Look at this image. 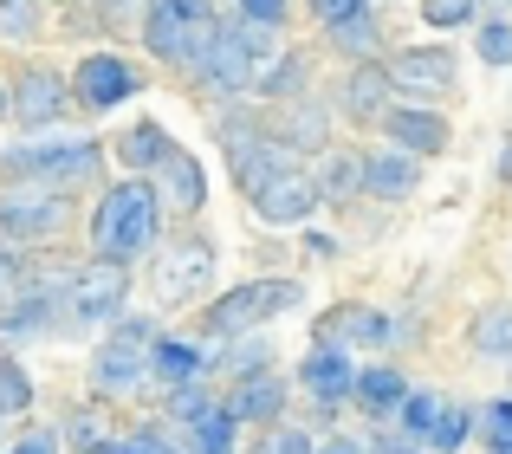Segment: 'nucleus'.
I'll return each instance as SVG.
<instances>
[{"instance_id":"obj_1","label":"nucleus","mask_w":512,"mask_h":454,"mask_svg":"<svg viewBox=\"0 0 512 454\" xmlns=\"http://www.w3.org/2000/svg\"><path fill=\"white\" fill-rule=\"evenodd\" d=\"M279 26H266V20H221V33H214V46L195 59V78L208 91H253L260 85V72L279 59Z\"/></svg>"},{"instance_id":"obj_2","label":"nucleus","mask_w":512,"mask_h":454,"mask_svg":"<svg viewBox=\"0 0 512 454\" xmlns=\"http://www.w3.org/2000/svg\"><path fill=\"white\" fill-rule=\"evenodd\" d=\"M156 227H163V195H156L150 182H117V189H104L98 215H91V247H98L104 260L130 266L156 247Z\"/></svg>"},{"instance_id":"obj_3","label":"nucleus","mask_w":512,"mask_h":454,"mask_svg":"<svg viewBox=\"0 0 512 454\" xmlns=\"http://www.w3.org/2000/svg\"><path fill=\"white\" fill-rule=\"evenodd\" d=\"M221 20H214V0H150L143 7V46L163 65H182L195 72V59L214 46Z\"/></svg>"},{"instance_id":"obj_4","label":"nucleus","mask_w":512,"mask_h":454,"mask_svg":"<svg viewBox=\"0 0 512 454\" xmlns=\"http://www.w3.org/2000/svg\"><path fill=\"white\" fill-rule=\"evenodd\" d=\"M305 299V286L292 273H273V279H247V286L221 292V299L201 312V331L208 338H240V331H260L266 318H286L292 305Z\"/></svg>"},{"instance_id":"obj_5","label":"nucleus","mask_w":512,"mask_h":454,"mask_svg":"<svg viewBox=\"0 0 512 454\" xmlns=\"http://www.w3.org/2000/svg\"><path fill=\"white\" fill-rule=\"evenodd\" d=\"M163 338V331L150 325V318H117L111 338L98 344V357H91V383H98L104 396H130L143 377H150V344Z\"/></svg>"},{"instance_id":"obj_6","label":"nucleus","mask_w":512,"mask_h":454,"mask_svg":"<svg viewBox=\"0 0 512 454\" xmlns=\"http://www.w3.org/2000/svg\"><path fill=\"white\" fill-rule=\"evenodd\" d=\"M124 292H130L124 260H104V253H98L91 266H72L59 312H65V325H104V318L124 312Z\"/></svg>"},{"instance_id":"obj_7","label":"nucleus","mask_w":512,"mask_h":454,"mask_svg":"<svg viewBox=\"0 0 512 454\" xmlns=\"http://www.w3.org/2000/svg\"><path fill=\"white\" fill-rule=\"evenodd\" d=\"M389 85L409 104H441L461 91V59H454V46H402L389 52Z\"/></svg>"},{"instance_id":"obj_8","label":"nucleus","mask_w":512,"mask_h":454,"mask_svg":"<svg viewBox=\"0 0 512 454\" xmlns=\"http://www.w3.org/2000/svg\"><path fill=\"white\" fill-rule=\"evenodd\" d=\"M13 182H46V189H78V182H91L104 169V150L98 143H85V137H72V143H46V150H13L7 163Z\"/></svg>"},{"instance_id":"obj_9","label":"nucleus","mask_w":512,"mask_h":454,"mask_svg":"<svg viewBox=\"0 0 512 454\" xmlns=\"http://www.w3.org/2000/svg\"><path fill=\"white\" fill-rule=\"evenodd\" d=\"M208 286H214V240L188 234V240H169V247L156 253V266H150L156 305H188L195 292H208Z\"/></svg>"},{"instance_id":"obj_10","label":"nucleus","mask_w":512,"mask_h":454,"mask_svg":"<svg viewBox=\"0 0 512 454\" xmlns=\"http://www.w3.org/2000/svg\"><path fill=\"white\" fill-rule=\"evenodd\" d=\"M227 143V169H234V189L247 195H260L273 176H286V169H305L299 163V150L292 143H279L273 130H234V137H221Z\"/></svg>"},{"instance_id":"obj_11","label":"nucleus","mask_w":512,"mask_h":454,"mask_svg":"<svg viewBox=\"0 0 512 454\" xmlns=\"http://www.w3.org/2000/svg\"><path fill=\"white\" fill-rule=\"evenodd\" d=\"M72 221V189H46V182H20L0 195V227L13 240H52Z\"/></svg>"},{"instance_id":"obj_12","label":"nucleus","mask_w":512,"mask_h":454,"mask_svg":"<svg viewBox=\"0 0 512 454\" xmlns=\"http://www.w3.org/2000/svg\"><path fill=\"white\" fill-rule=\"evenodd\" d=\"M318 202H325V189H318L312 169H286V176H273L260 195H253V215L266 227H305L318 215Z\"/></svg>"},{"instance_id":"obj_13","label":"nucleus","mask_w":512,"mask_h":454,"mask_svg":"<svg viewBox=\"0 0 512 454\" xmlns=\"http://www.w3.org/2000/svg\"><path fill=\"white\" fill-rule=\"evenodd\" d=\"M299 390L312 396L318 409L350 403V390H357V364H350V344H325V338H318L312 351L299 357Z\"/></svg>"},{"instance_id":"obj_14","label":"nucleus","mask_w":512,"mask_h":454,"mask_svg":"<svg viewBox=\"0 0 512 454\" xmlns=\"http://www.w3.org/2000/svg\"><path fill=\"white\" fill-rule=\"evenodd\" d=\"M72 91H78V104H91V111H117L124 98L143 91V78H137V65L117 59V52H91V59H78Z\"/></svg>"},{"instance_id":"obj_15","label":"nucleus","mask_w":512,"mask_h":454,"mask_svg":"<svg viewBox=\"0 0 512 454\" xmlns=\"http://www.w3.org/2000/svg\"><path fill=\"white\" fill-rule=\"evenodd\" d=\"M396 104V85H389V59H357L338 78V111L350 124H383V111Z\"/></svg>"},{"instance_id":"obj_16","label":"nucleus","mask_w":512,"mask_h":454,"mask_svg":"<svg viewBox=\"0 0 512 454\" xmlns=\"http://www.w3.org/2000/svg\"><path fill=\"white\" fill-rule=\"evenodd\" d=\"M383 137L396 143V150H409V156H441L448 150V117L435 111V104H409V98H396L383 111Z\"/></svg>"},{"instance_id":"obj_17","label":"nucleus","mask_w":512,"mask_h":454,"mask_svg":"<svg viewBox=\"0 0 512 454\" xmlns=\"http://www.w3.org/2000/svg\"><path fill=\"white\" fill-rule=\"evenodd\" d=\"M318 338L325 344H357V351H389L396 344V325H389V312H376V305H331L325 318H318Z\"/></svg>"},{"instance_id":"obj_18","label":"nucleus","mask_w":512,"mask_h":454,"mask_svg":"<svg viewBox=\"0 0 512 454\" xmlns=\"http://www.w3.org/2000/svg\"><path fill=\"white\" fill-rule=\"evenodd\" d=\"M415 189H422V156L396 150V143L363 156V195H376V202H409Z\"/></svg>"},{"instance_id":"obj_19","label":"nucleus","mask_w":512,"mask_h":454,"mask_svg":"<svg viewBox=\"0 0 512 454\" xmlns=\"http://www.w3.org/2000/svg\"><path fill=\"white\" fill-rule=\"evenodd\" d=\"M266 130H273L279 143H292V150L305 156V150H325V137H331V111L312 98V91H299V98H279V117H273Z\"/></svg>"},{"instance_id":"obj_20","label":"nucleus","mask_w":512,"mask_h":454,"mask_svg":"<svg viewBox=\"0 0 512 454\" xmlns=\"http://www.w3.org/2000/svg\"><path fill=\"white\" fill-rule=\"evenodd\" d=\"M227 409H234L240 422H279L286 416V377L279 370H253V377H234V390H227Z\"/></svg>"},{"instance_id":"obj_21","label":"nucleus","mask_w":512,"mask_h":454,"mask_svg":"<svg viewBox=\"0 0 512 454\" xmlns=\"http://www.w3.org/2000/svg\"><path fill=\"white\" fill-rule=\"evenodd\" d=\"M65 78L59 72H26V78H13V98H7V111L20 117V124H52V117H65Z\"/></svg>"},{"instance_id":"obj_22","label":"nucleus","mask_w":512,"mask_h":454,"mask_svg":"<svg viewBox=\"0 0 512 454\" xmlns=\"http://www.w3.org/2000/svg\"><path fill=\"white\" fill-rule=\"evenodd\" d=\"M156 176H163V202L175 208V215H201V202H208V176H201V163L188 150H169L163 163H156Z\"/></svg>"},{"instance_id":"obj_23","label":"nucleus","mask_w":512,"mask_h":454,"mask_svg":"<svg viewBox=\"0 0 512 454\" xmlns=\"http://www.w3.org/2000/svg\"><path fill=\"white\" fill-rule=\"evenodd\" d=\"M402 396H409V377H402L396 364H370V370H357V390H350V403L363 409V416H396L402 409Z\"/></svg>"},{"instance_id":"obj_24","label":"nucleus","mask_w":512,"mask_h":454,"mask_svg":"<svg viewBox=\"0 0 512 454\" xmlns=\"http://www.w3.org/2000/svg\"><path fill=\"white\" fill-rule=\"evenodd\" d=\"M325 39H331V52H344L350 65H357V59H376V52H383V20H376L370 7H357V13H344V20H331Z\"/></svg>"},{"instance_id":"obj_25","label":"nucleus","mask_w":512,"mask_h":454,"mask_svg":"<svg viewBox=\"0 0 512 454\" xmlns=\"http://www.w3.org/2000/svg\"><path fill=\"white\" fill-rule=\"evenodd\" d=\"M318 189H325V202L350 208L363 195V150H325V163H318Z\"/></svg>"},{"instance_id":"obj_26","label":"nucleus","mask_w":512,"mask_h":454,"mask_svg":"<svg viewBox=\"0 0 512 454\" xmlns=\"http://www.w3.org/2000/svg\"><path fill=\"white\" fill-rule=\"evenodd\" d=\"M234 442H240V416L227 403L201 409V416L188 422V454H234Z\"/></svg>"},{"instance_id":"obj_27","label":"nucleus","mask_w":512,"mask_h":454,"mask_svg":"<svg viewBox=\"0 0 512 454\" xmlns=\"http://www.w3.org/2000/svg\"><path fill=\"white\" fill-rule=\"evenodd\" d=\"M150 370L163 383H188V377H201V370H208V351H201L195 338H156L150 344Z\"/></svg>"},{"instance_id":"obj_28","label":"nucleus","mask_w":512,"mask_h":454,"mask_svg":"<svg viewBox=\"0 0 512 454\" xmlns=\"http://www.w3.org/2000/svg\"><path fill=\"white\" fill-rule=\"evenodd\" d=\"M467 344H474V357H487V364H512V305H487V312L474 318V331H467Z\"/></svg>"},{"instance_id":"obj_29","label":"nucleus","mask_w":512,"mask_h":454,"mask_svg":"<svg viewBox=\"0 0 512 454\" xmlns=\"http://www.w3.org/2000/svg\"><path fill=\"white\" fill-rule=\"evenodd\" d=\"M305 85H312V59H305V52H279L253 91H260V98H299Z\"/></svg>"},{"instance_id":"obj_30","label":"nucleus","mask_w":512,"mask_h":454,"mask_svg":"<svg viewBox=\"0 0 512 454\" xmlns=\"http://www.w3.org/2000/svg\"><path fill=\"white\" fill-rule=\"evenodd\" d=\"M169 150H175V143H169V130H163V124H130L124 137H117V156H124L130 169H156Z\"/></svg>"},{"instance_id":"obj_31","label":"nucleus","mask_w":512,"mask_h":454,"mask_svg":"<svg viewBox=\"0 0 512 454\" xmlns=\"http://www.w3.org/2000/svg\"><path fill=\"white\" fill-rule=\"evenodd\" d=\"M474 409L467 403H441V416H435V429H428V442L422 448H435V454H461L467 442H474Z\"/></svg>"},{"instance_id":"obj_32","label":"nucleus","mask_w":512,"mask_h":454,"mask_svg":"<svg viewBox=\"0 0 512 454\" xmlns=\"http://www.w3.org/2000/svg\"><path fill=\"white\" fill-rule=\"evenodd\" d=\"M208 370H221V377H253V370H273V351H266V344H253L247 331H240L227 351H208Z\"/></svg>"},{"instance_id":"obj_33","label":"nucleus","mask_w":512,"mask_h":454,"mask_svg":"<svg viewBox=\"0 0 512 454\" xmlns=\"http://www.w3.org/2000/svg\"><path fill=\"white\" fill-rule=\"evenodd\" d=\"M435 416H441V396L435 390H409V396H402V409H396V422H402V435H409V442H428Z\"/></svg>"},{"instance_id":"obj_34","label":"nucleus","mask_w":512,"mask_h":454,"mask_svg":"<svg viewBox=\"0 0 512 454\" xmlns=\"http://www.w3.org/2000/svg\"><path fill=\"white\" fill-rule=\"evenodd\" d=\"M480 0H422V20L435 26V33H461V26H474Z\"/></svg>"},{"instance_id":"obj_35","label":"nucleus","mask_w":512,"mask_h":454,"mask_svg":"<svg viewBox=\"0 0 512 454\" xmlns=\"http://www.w3.org/2000/svg\"><path fill=\"white\" fill-rule=\"evenodd\" d=\"M253 454H318V442L279 416V422H266V435H260V448H253Z\"/></svg>"},{"instance_id":"obj_36","label":"nucleus","mask_w":512,"mask_h":454,"mask_svg":"<svg viewBox=\"0 0 512 454\" xmlns=\"http://www.w3.org/2000/svg\"><path fill=\"white\" fill-rule=\"evenodd\" d=\"M474 52H480L487 65H512V20H506V13H500V20H480Z\"/></svg>"},{"instance_id":"obj_37","label":"nucleus","mask_w":512,"mask_h":454,"mask_svg":"<svg viewBox=\"0 0 512 454\" xmlns=\"http://www.w3.org/2000/svg\"><path fill=\"white\" fill-rule=\"evenodd\" d=\"M26 403H33V383H26V370L7 357V364H0V422H7V416H20Z\"/></svg>"},{"instance_id":"obj_38","label":"nucleus","mask_w":512,"mask_h":454,"mask_svg":"<svg viewBox=\"0 0 512 454\" xmlns=\"http://www.w3.org/2000/svg\"><path fill=\"white\" fill-rule=\"evenodd\" d=\"M39 33V0H0V39H33Z\"/></svg>"},{"instance_id":"obj_39","label":"nucleus","mask_w":512,"mask_h":454,"mask_svg":"<svg viewBox=\"0 0 512 454\" xmlns=\"http://www.w3.org/2000/svg\"><path fill=\"white\" fill-rule=\"evenodd\" d=\"M26 260H13V253H0V318L13 312V305H20V292H26Z\"/></svg>"},{"instance_id":"obj_40","label":"nucleus","mask_w":512,"mask_h":454,"mask_svg":"<svg viewBox=\"0 0 512 454\" xmlns=\"http://www.w3.org/2000/svg\"><path fill=\"white\" fill-rule=\"evenodd\" d=\"M480 422H487V448H512V396L480 409Z\"/></svg>"},{"instance_id":"obj_41","label":"nucleus","mask_w":512,"mask_h":454,"mask_svg":"<svg viewBox=\"0 0 512 454\" xmlns=\"http://www.w3.org/2000/svg\"><path fill=\"white\" fill-rule=\"evenodd\" d=\"M234 13H247V20H266V26H286V0H234Z\"/></svg>"},{"instance_id":"obj_42","label":"nucleus","mask_w":512,"mask_h":454,"mask_svg":"<svg viewBox=\"0 0 512 454\" xmlns=\"http://www.w3.org/2000/svg\"><path fill=\"white\" fill-rule=\"evenodd\" d=\"M357 7H370V0H312V13H318V20H344V13H357Z\"/></svg>"},{"instance_id":"obj_43","label":"nucleus","mask_w":512,"mask_h":454,"mask_svg":"<svg viewBox=\"0 0 512 454\" xmlns=\"http://www.w3.org/2000/svg\"><path fill=\"white\" fill-rule=\"evenodd\" d=\"M7 454H59V435H46V429H39V435H26V442H13Z\"/></svg>"},{"instance_id":"obj_44","label":"nucleus","mask_w":512,"mask_h":454,"mask_svg":"<svg viewBox=\"0 0 512 454\" xmlns=\"http://www.w3.org/2000/svg\"><path fill=\"white\" fill-rule=\"evenodd\" d=\"M318 454H370V442H357V435H338V442H325Z\"/></svg>"},{"instance_id":"obj_45","label":"nucleus","mask_w":512,"mask_h":454,"mask_svg":"<svg viewBox=\"0 0 512 454\" xmlns=\"http://www.w3.org/2000/svg\"><path fill=\"white\" fill-rule=\"evenodd\" d=\"M78 454H124V442H117V435H98V442H85Z\"/></svg>"},{"instance_id":"obj_46","label":"nucleus","mask_w":512,"mask_h":454,"mask_svg":"<svg viewBox=\"0 0 512 454\" xmlns=\"http://www.w3.org/2000/svg\"><path fill=\"white\" fill-rule=\"evenodd\" d=\"M305 240H312L318 260H338V240H331V234H305Z\"/></svg>"},{"instance_id":"obj_47","label":"nucleus","mask_w":512,"mask_h":454,"mask_svg":"<svg viewBox=\"0 0 512 454\" xmlns=\"http://www.w3.org/2000/svg\"><path fill=\"white\" fill-rule=\"evenodd\" d=\"M500 176L512 182V130H506V150H500Z\"/></svg>"},{"instance_id":"obj_48","label":"nucleus","mask_w":512,"mask_h":454,"mask_svg":"<svg viewBox=\"0 0 512 454\" xmlns=\"http://www.w3.org/2000/svg\"><path fill=\"white\" fill-rule=\"evenodd\" d=\"M370 454H422V448H402V442H383V448H370Z\"/></svg>"},{"instance_id":"obj_49","label":"nucleus","mask_w":512,"mask_h":454,"mask_svg":"<svg viewBox=\"0 0 512 454\" xmlns=\"http://www.w3.org/2000/svg\"><path fill=\"white\" fill-rule=\"evenodd\" d=\"M0 117H7V91H0Z\"/></svg>"},{"instance_id":"obj_50","label":"nucleus","mask_w":512,"mask_h":454,"mask_svg":"<svg viewBox=\"0 0 512 454\" xmlns=\"http://www.w3.org/2000/svg\"><path fill=\"white\" fill-rule=\"evenodd\" d=\"M0 454H7V448H0Z\"/></svg>"},{"instance_id":"obj_51","label":"nucleus","mask_w":512,"mask_h":454,"mask_svg":"<svg viewBox=\"0 0 512 454\" xmlns=\"http://www.w3.org/2000/svg\"><path fill=\"white\" fill-rule=\"evenodd\" d=\"M506 7H512V0H506Z\"/></svg>"}]
</instances>
